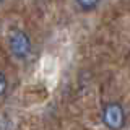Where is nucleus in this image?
Instances as JSON below:
<instances>
[{"label":"nucleus","instance_id":"1","mask_svg":"<svg viewBox=\"0 0 130 130\" xmlns=\"http://www.w3.org/2000/svg\"><path fill=\"white\" fill-rule=\"evenodd\" d=\"M7 42H8V49H10L11 55L16 60L23 62V60L29 59L32 52V41L24 29H20V28L10 29V32L7 36Z\"/></svg>","mask_w":130,"mask_h":130},{"label":"nucleus","instance_id":"2","mask_svg":"<svg viewBox=\"0 0 130 130\" xmlns=\"http://www.w3.org/2000/svg\"><path fill=\"white\" fill-rule=\"evenodd\" d=\"M101 122L109 130H122L127 122V114L120 103L109 101L101 109Z\"/></svg>","mask_w":130,"mask_h":130},{"label":"nucleus","instance_id":"3","mask_svg":"<svg viewBox=\"0 0 130 130\" xmlns=\"http://www.w3.org/2000/svg\"><path fill=\"white\" fill-rule=\"evenodd\" d=\"M76 7L81 8V11H93L99 7V2H93V0H81V2H76Z\"/></svg>","mask_w":130,"mask_h":130},{"label":"nucleus","instance_id":"4","mask_svg":"<svg viewBox=\"0 0 130 130\" xmlns=\"http://www.w3.org/2000/svg\"><path fill=\"white\" fill-rule=\"evenodd\" d=\"M7 89H8V80H7V75H5V73H3L2 70H0V98L5 96Z\"/></svg>","mask_w":130,"mask_h":130}]
</instances>
